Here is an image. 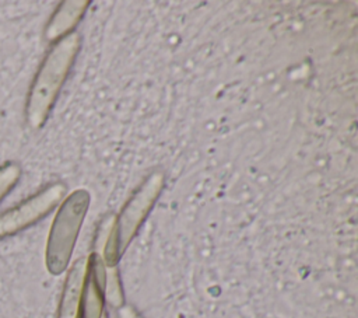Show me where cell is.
I'll use <instances>...</instances> for the list:
<instances>
[{
  "instance_id": "3",
  "label": "cell",
  "mask_w": 358,
  "mask_h": 318,
  "mask_svg": "<svg viewBox=\"0 0 358 318\" xmlns=\"http://www.w3.org/2000/svg\"><path fill=\"white\" fill-rule=\"evenodd\" d=\"M66 195V186L60 182L48 185L20 205L0 214V240L13 237L46 217Z\"/></svg>"
},
{
  "instance_id": "4",
  "label": "cell",
  "mask_w": 358,
  "mask_h": 318,
  "mask_svg": "<svg viewBox=\"0 0 358 318\" xmlns=\"http://www.w3.org/2000/svg\"><path fill=\"white\" fill-rule=\"evenodd\" d=\"M106 266L99 254L92 252L87 259L84 286L78 318H102L105 308Z\"/></svg>"
},
{
  "instance_id": "8",
  "label": "cell",
  "mask_w": 358,
  "mask_h": 318,
  "mask_svg": "<svg viewBox=\"0 0 358 318\" xmlns=\"http://www.w3.org/2000/svg\"><path fill=\"white\" fill-rule=\"evenodd\" d=\"M21 172L22 171L18 163L7 161L0 165V202L20 181Z\"/></svg>"
},
{
  "instance_id": "6",
  "label": "cell",
  "mask_w": 358,
  "mask_h": 318,
  "mask_svg": "<svg viewBox=\"0 0 358 318\" xmlns=\"http://www.w3.org/2000/svg\"><path fill=\"white\" fill-rule=\"evenodd\" d=\"M87 4V1H63L49 21L45 29V38L48 41H59L70 34L80 21Z\"/></svg>"
},
{
  "instance_id": "9",
  "label": "cell",
  "mask_w": 358,
  "mask_h": 318,
  "mask_svg": "<svg viewBox=\"0 0 358 318\" xmlns=\"http://www.w3.org/2000/svg\"><path fill=\"white\" fill-rule=\"evenodd\" d=\"M116 318H143V315L130 305H122L116 310Z\"/></svg>"
},
{
  "instance_id": "2",
  "label": "cell",
  "mask_w": 358,
  "mask_h": 318,
  "mask_svg": "<svg viewBox=\"0 0 358 318\" xmlns=\"http://www.w3.org/2000/svg\"><path fill=\"white\" fill-rule=\"evenodd\" d=\"M90 200V193L78 189L64 198L57 209L45 248V265L50 275L57 276L67 269Z\"/></svg>"
},
{
  "instance_id": "5",
  "label": "cell",
  "mask_w": 358,
  "mask_h": 318,
  "mask_svg": "<svg viewBox=\"0 0 358 318\" xmlns=\"http://www.w3.org/2000/svg\"><path fill=\"white\" fill-rule=\"evenodd\" d=\"M87 259H77L67 272L56 318H78Z\"/></svg>"
},
{
  "instance_id": "10",
  "label": "cell",
  "mask_w": 358,
  "mask_h": 318,
  "mask_svg": "<svg viewBox=\"0 0 358 318\" xmlns=\"http://www.w3.org/2000/svg\"><path fill=\"white\" fill-rule=\"evenodd\" d=\"M102 318H109V317H108L106 314H103V317H102Z\"/></svg>"
},
{
  "instance_id": "7",
  "label": "cell",
  "mask_w": 358,
  "mask_h": 318,
  "mask_svg": "<svg viewBox=\"0 0 358 318\" xmlns=\"http://www.w3.org/2000/svg\"><path fill=\"white\" fill-rule=\"evenodd\" d=\"M105 301L108 304L117 310L122 305H124V297H123V287L120 282V276L117 272V266L106 268V279H105Z\"/></svg>"
},
{
  "instance_id": "1",
  "label": "cell",
  "mask_w": 358,
  "mask_h": 318,
  "mask_svg": "<svg viewBox=\"0 0 358 318\" xmlns=\"http://www.w3.org/2000/svg\"><path fill=\"white\" fill-rule=\"evenodd\" d=\"M78 48V34L70 32L56 41L45 56L28 92L25 118L29 127L41 129L46 122L74 63Z\"/></svg>"
}]
</instances>
